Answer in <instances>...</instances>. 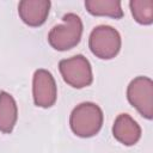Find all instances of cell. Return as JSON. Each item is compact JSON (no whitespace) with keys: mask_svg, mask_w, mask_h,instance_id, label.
I'll return each mask as SVG.
<instances>
[{"mask_svg":"<svg viewBox=\"0 0 153 153\" xmlns=\"http://www.w3.org/2000/svg\"><path fill=\"white\" fill-rule=\"evenodd\" d=\"M59 69L65 82L74 88L87 87L93 81L91 63L81 54L61 60L59 63Z\"/></svg>","mask_w":153,"mask_h":153,"instance_id":"4","label":"cell"},{"mask_svg":"<svg viewBox=\"0 0 153 153\" xmlns=\"http://www.w3.org/2000/svg\"><path fill=\"white\" fill-rule=\"evenodd\" d=\"M103 111L96 103L84 102L72 110L69 126L76 136L91 137L98 134L103 126Z\"/></svg>","mask_w":153,"mask_h":153,"instance_id":"1","label":"cell"},{"mask_svg":"<svg viewBox=\"0 0 153 153\" xmlns=\"http://www.w3.org/2000/svg\"><path fill=\"white\" fill-rule=\"evenodd\" d=\"M129 7L139 24L151 25L153 23V0H131Z\"/></svg>","mask_w":153,"mask_h":153,"instance_id":"11","label":"cell"},{"mask_svg":"<svg viewBox=\"0 0 153 153\" xmlns=\"http://www.w3.org/2000/svg\"><path fill=\"white\" fill-rule=\"evenodd\" d=\"M32 97L35 105L50 108L57 98V87L53 74L47 69H37L32 78Z\"/></svg>","mask_w":153,"mask_h":153,"instance_id":"6","label":"cell"},{"mask_svg":"<svg viewBox=\"0 0 153 153\" xmlns=\"http://www.w3.org/2000/svg\"><path fill=\"white\" fill-rule=\"evenodd\" d=\"M127 98L141 116L153 118V81L148 76L134 78L127 87Z\"/></svg>","mask_w":153,"mask_h":153,"instance_id":"5","label":"cell"},{"mask_svg":"<svg viewBox=\"0 0 153 153\" xmlns=\"http://www.w3.org/2000/svg\"><path fill=\"white\" fill-rule=\"evenodd\" d=\"M18 118V108L14 98L6 91L0 92V131L10 134Z\"/></svg>","mask_w":153,"mask_h":153,"instance_id":"9","label":"cell"},{"mask_svg":"<svg viewBox=\"0 0 153 153\" xmlns=\"http://www.w3.org/2000/svg\"><path fill=\"white\" fill-rule=\"evenodd\" d=\"M81 35V18L75 13H67L62 17V23L55 25L49 31L48 42L55 50L66 51L79 44Z\"/></svg>","mask_w":153,"mask_h":153,"instance_id":"2","label":"cell"},{"mask_svg":"<svg viewBox=\"0 0 153 153\" xmlns=\"http://www.w3.org/2000/svg\"><path fill=\"white\" fill-rule=\"evenodd\" d=\"M51 2L49 0H22L18 4V14L29 26H41L48 18Z\"/></svg>","mask_w":153,"mask_h":153,"instance_id":"7","label":"cell"},{"mask_svg":"<svg viewBox=\"0 0 153 153\" xmlns=\"http://www.w3.org/2000/svg\"><path fill=\"white\" fill-rule=\"evenodd\" d=\"M121 35L110 25L96 26L88 37V47L92 54L102 60L114 59L121 50Z\"/></svg>","mask_w":153,"mask_h":153,"instance_id":"3","label":"cell"},{"mask_svg":"<svg viewBox=\"0 0 153 153\" xmlns=\"http://www.w3.org/2000/svg\"><path fill=\"white\" fill-rule=\"evenodd\" d=\"M85 7L92 16L111 17L115 19L123 17V10L120 0H86Z\"/></svg>","mask_w":153,"mask_h":153,"instance_id":"10","label":"cell"},{"mask_svg":"<svg viewBox=\"0 0 153 153\" xmlns=\"http://www.w3.org/2000/svg\"><path fill=\"white\" fill-rule=\"evenodd\" d=\"M114 137L124 146L135 145L141 137V128L128 114H120L112 126Z\"/></svg>","mask_w":153,"mask_h":153,"instance_id":"8","label":"cell"}]
</instances>
